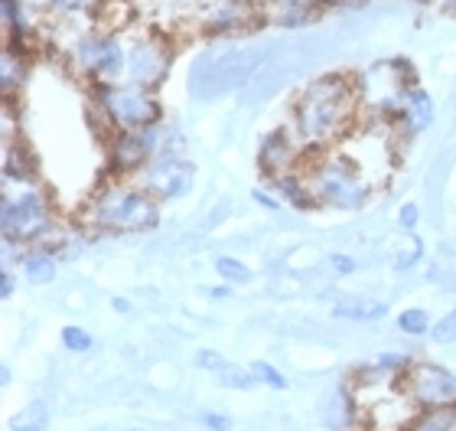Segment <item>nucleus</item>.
Returning <instances> with one entry per match:
<instances>
[{"label": "nucleus", "instance_id": "nucleus-1", "mask_svg": "<svg viewBox=\"0 0 456 431\" xmlns=\"http://www.w3.org/2000/svg\"><path fill=\"white\" fill-rule=\"evenodd\" d=\"M355 112H359V88L339 72L320 76L297 92L290 128L306 151H326L349 135Z\"/></svg>", "mask_w": 456, "mask_h": 431}, {"label": "nucleus", "instance_id": "nucleus-2", "mask_svg": "<svg viewBox=\"0 0 456 431\" xmlns=\"http://www.w3.org/2000/svg\"><path fill=\"white\" fill-rule=\"evenodd\" d=\"M88 229L95 232H147L160 222V200L151 196L141 183L127 186V183H108L88 200V206L82 210Z\"/></svg>", "mask_w": 456, "mask_h": 431}, {"label": "nucleus", "instance_id": "nucleus-3", "mask_svg": "<svg viewBox=\"0 0 456 431\" xmlns=\"http://www.w3.org/2000/svg\"><path fill=\"white\" fill-rule=\"evenodd\" d=\"M306 180L314 186L316 200L339 212H355L371 200V183L359 173V163H352L342 153H323L316 161H306Z\"/></svg>", "mask_w": 456, "mask_h": 431}, {"label": "nucleus", "instance_id": "nucleus-4", "mask_svg": "<svg viewBox=\"0 0 456 431\" xmlns=\"http://www.w3.org/2000/svg\"><path fill=\"white\" fill-rule=\"evenodd\" d=\"M56 226L49 200L43 190H20V196H10L4 190V203H0V229H4V242L7 245H43L49 229Z\"/></svg>", "mask_w": 456, "mask_h": 431}, {"label": "nucleus", "instance_id": "nucleus-5", "mask_svg": "<svg viewBox=\"0 0 456 431\" xmlns=\"http://www.w3.org/2000/svg\"><path fill=\"white\" fill-rule=\"evenodd\" d=\"M95 105L114 131H141L160 121V102L153 88L131 86V82H108L95 86Z\"/></svg>", "mask_w": 456, "mask_h": 431}, {"label": "nucleus", "instance_id": "nucleus-6", "mask_svg": "<svg viewBox=\"0 0 456 431\" xmlns=\"http://www.w3.org/2000/svg\"><path fill=\"white\" fill-rule=\"evenodd\" d=\"M69 59L78 69V76H86L95 86H108V82H121L124 76V59H127V46L114 33H86L69 46Z\"/></svg>", "mask_w": 456, "mask_h": 431}, {"label": "nucleus", "instance_id": "nucleus-7", "mask_svg": "<svg viewBox=\"0 0 456 431\" xmlns=\"http://www.w3.org/2000/svg\"><path fill=\"white\" fill-rule=\"evenodd\" d=\"M401 393L424 412L456 409V373L440 363H411L401 376Z\"/></svg>", "mask_w": 456, "mask_h": 431}, {"label": "nucleus", "instance_id": "nucleus-8", "mask_svg": "<svg viewBox=\"0 0 456 431\" xmlns=\"http://www.w3.org/2000/svg\"><path fill=\"white\" fill-rule=\"evenodd\" d=\"M170 66H173L170 39L160 37V33H151V37H141L137 43L127 46L121 82H131V86H141V88H157L163 79L170 76Z\"/></svg>", "mask_w": 456, "mask_h": 431}, {"label": "nucleus", "instance_id": "nucleus-9", "mask_svg": "<svg viewBox=\"0 0 456 431\" xmlns=\"http://www.w3.org/2000/svg\"><path fill=\"white\" fill-rule=\"evenodd\" d=\"M163 125H147L141 131H114L108 137V161L118 173H141L163 151Z\"/></svg>", "mask_w": 456, "mask_h": 431}, {"label": "nucleus", "instance_id": "nucleus-10", "mask_svg": "<svg viewBox=\"0 0 456 431\" xmlns=\"http://www.w3.org/2000/svg\"><path fill=\"white\" fill-rule=\"evenodd\" d=\"M267 46H235L216 56V66H212V86L209 95H225V92H235V88L255 82V76L267 66Z\"/></svg>", "mask_w": 456, "mask_h": 431}, {"label": "nucleus", "instance_id": "nucleus-11", "mask_svg": "<svg viewBox=\"0 0 456 431\" xmlns=\"http://www.w3.org/2000/svg\"><path fill=\"white\" fill-rule=\"evenodd\" d=\"M192 180H196V167L176 153H157L141 170V186L160 203L186 196L192 190Z\"/></svg>", "mask_w": 456, "mask_h": 431}, {"label": "nucleus", "instance_id": "nucleus-12", "mask_svg": "<svg viewBox=\"0 0 456 431\" xmlns=\"http://www.w3.org/2000/svg\"><path fill=\"white\" fill-rule=\"evenodd\" d=\"M304 141L297 137V131L290 128H277L261 141L257 147V170L265 173L267 180H277L281 173H290L300 167V153H304Z\"/></svg>", "mask_w": 456, "mask_h": 431}, {"label": "nucleus", "instance_id": "nucleus-13", "mask_svg": "<svg viewBox=\"0 0 456 431\" xmlns=\"http://www.w3.org/2000/svg\"><path fill=\"white\" fill-rule=\"evenodd\" d=\"M261 13L255 7H248L241 0H219L216 7L209 10V17L202 20V33L209 37H228V33H238V29H248L251 23H257Z\"/></svg>", "mask_w": 456, "mask_h": 431}, {"label": "nucleus", "instance_id": "nucleus-14", "mask_svg": "<svg viewBox=\"0 0 456 431\" xmlns=\"http://www.w3.org/2000/svg\"><path fill=\"white\" fill-rule=\"evenodd\" d=\"M395 121H401L404 135H424L434 125V102L420 86H411L401 92L398 108H395Z\"/></svg>", "mask_w": 456, "mask_h": 431}, {"label": "nucleus", "instance_id": "nucleus-15", "mask_svg": "<svg viewBox=\"0 0 456 431\" xmlns=\"http://www.w3.org/2000/svg\"><path fill=\"white\" fill-rule=\"evenodd\" d=\"M39 161L37 153L29 151V144L20 135L7 137L4 141V183H20V186H29L37 180Z\"/></svg>", "mask_w": 456, "mask_h": 431}, {"label": "nucleus", "instance_id": "nucleus-16", "mask_svg": "<svg viewBox=\"0 0 456 431\" xmlns=\"http://www.w3.org/2000/svg\"><path fill=\"white\" fill-rule=\"evenodd\" d=\"M196 363L206 369V373H212L216 379H219L222 385H228V389H255L257 379L251 369H241L238 363H232V360H225L222 353H216V350H200L196 353Z\"/></svg>", "mask_w": 456, "mask_h": 431}, {"label": "nucleus", "instance_id": "nucleus-17", "mask_svg": "<svg viewBox=\"0 0 456 431\" xmlns=\"http://www.w3.org/2000/svg\"><path fill=\"white\" fill-rule=\"evenodd\" d=\"M274 190L281 193V200H287L294 210L300 212H316L323 210V203L316 200L314 186H310V180H306V173H300V167L290 173H281L274 180Z\"/></svg>", "mask_w": 456, "mask_h": 431}, {"label": "nucleus", "instance_id": "nucleus-18", "mask_svg": "<svg viewBox=\"0 0 456 431\" xmlns=\"http://www.w3.org/2000/svg\"><path fill=\"white\" fill-rule=\"evenodd\" d=\"M27 56L20 53L13 43L4 46V56H0V92H4V102H13L17 92L27 82Z\"/></svg>", "mask_w": 456, "mask_h": 431}, {"label": "nucleus", "instance_id": "nucleus-19", "mask_svg": "<svg viewBox=\"0 0 456 431\" xmlns=\"http://www.w3.org/2000/svg\"><path fill=\"white\" fill-rule=\"evenodd\" d=\"M388 314L385 301H371V297H346L339 304H333L336 320H381Z\"/></svg>", "mask_w": 456, "mask_h": 431}, {"label": "nucleus", "instance_id": "nucleus-20", "mask_svg": "<svg viewBox=\"0 0 456 431\" xmlns=\"http://www.w3.org/2000/svg\"><path fill=\"white\" fill-rule=\"evenodd\" d=\"M23 275L29 285H49L56 278V255L49 249H37L23 255Z\"/></svg>", "mask_w": 456, "mask_h": 431}, {"label": "nucleus", "instance_id": "nucleus-21", "mask_svg": "<svg viewBox=\"0 0 456 431\" xmlns=\"http://www.w3.org/2000/svg\"><path fill=\"white\" fill-rule=\"evenodd\" d=\"M46 425H49V409L43 399H33L17 415H10V431H46Z\"/></svg>", "mask_w": 456, "mask_h": 431}, {"label": "nucleus", "instance_id": "nucleus-22", "mask_svg": "<svg viewBox=\"0 0 456 431\" xmlns=\"http://www.w3.org/2000/svg\"><path fill=\"white\" fill-rule=\"evenodd\" d=\"M0 17H4L7 39H23L29 33L27 4H23V0H0Z\"/></svg>", "mask_w": 456, "mask_h": 431}, {"label": "nucleus", "instance_id": "nucleus-23", "mask_svg": "<svg viewBox=\"0 0 456 431\" xmlns=\"http://www.w3.org/2000/svg\"><path fill=\"white\" fill-rule=\"evenodd\" d=\"M277 7V4H274ZM320 17V7H281L277 13H271V23L277 27H304V23H314Z\"/></svg>", "mask_w": 456, "mask_h": 431}, {"label": "nucleus", "instance_id": "nucleus-24", "mask_svg": "<svg viewBox=\"0 0 456 431\" xmlns=\"http://www.w3.org/2000/svg\"><path fill=\"white\" fill-rule=\"evenodd\" d=\"M398 327H401V334H408V336H424V334H430V327H434V320H430V314L424 311V307H408V311H401Z\"/></svg>", "mask_w": 456, "mask_h": 431}, {"label": "nucleus", "instance_id": "nucleus-25", "mask_svg": "<svg viewBox=\"0 0 456 431\" xmlns=\"http://www.w3.org/2000/svg\"><path fill=\"white\" fill-rule=\"evenodd\" d=\"M216 271H219V278L225 285H248L251 281V269H248L245 261L232 259V255H219L216 259Z\"/></svg>", "mask_w": 456, "mask_h": 431}, {"label": "nucleus", "instance_id": "nucleus-26", "mask_svg": "<svg viewBox=\"0 0 456 431\" xmlns=\"http://www.w3.org/2000/svg\"><path fill=\"white\" fill-rule=\"evenodd\" d=\"M456 409H444V412H424L418 415V422L411 431H453Z\"/></svg>", "mask_w": 456, "mask_h": 431}, {"label": "nucleus", "instance_id": "nucleus-27", "mask_svg": "<svg viewBox=\"0 0 456 431\" xmlns=\"http://www.w3.org/2000/svg\"><path fill=\"white\" fill-rule=\"evenodd\" d=\"M430 340L437 346H450L456 344V307L447 311L444 317H437V324L430 327Z\"/></svg>", "mask_w": 456, "mask_h": 431}, {"label": "nucleus", "instance_id": "nucleus-28", "mask_svg": "<svg viewBox=\"0 0 456 431\" xmlns=\"http://www.w3.org/2000/svg\"><path fill=\"white\" fill-rule=\"evenodd\" d=\"M248 369H251L257 383L267 385V389H287V376L281 373V369H274L271 363H265V360H255V363L248 366Z\"/></svg>", "mask_w": 456, "mask_h": 431}, {"label": "nucleus", "instance_id": "nucleus-29", "mask_svg": "<svg viewBox=\"0 0 456 431\" xmlns=\"http://www.w3.org/2000/svg\"><path fill=\"white\" fill-rule=\"evenodd\" d=\"M62 344H66L72 353H86V350L95 346V336L88 334V330H82V327H62Z\"/></svg>", "mask_w": 456, "mask_h": 431}, {"label": "nucleus", "instance_id": "nucleus-30", "mask_svg": "<svg viewBox=\"0 0 456 431\" xmlns=\"http://www.w3.org/2000/svg\"><path fill=\"white\" fill-rule=\"evenodd\" d=\"M420 255H424V242H420L418 236H411V242L404 245V252H398V259H395V269L398 271L414 269V265L420 261Z\"/></svg>", "mask_w": 456, "mask_h": 431}, {"label": "nucleus", "instance_id": "nucleus-31", "mask_svg": "<svg viewBox=\"0 0 456 431\" xmlns=\"http://www.w3.org/2000/svg\"><path fill=\"white\" fill-rule=\"evenodd\" d=\"M326 265H330V271H333V275H342V278H346V275H355V271H359V261L352 259V255H342V252L330 255V259H326Z\"/></svg>", "mask_w": 456, "mask_h": 431}, {"label": "nucleus", "instance_id": "nucleus-32", "mask_svg": "<svg viewBox=\"0 0 456 431\" xmlns=\"http://www.w3.org/2000/svg\"><path fill=\"white\" fill-rule=\"evenodd\" d=\"M49 4H53V10H59V13H82V10L98 7L102 0H49Z\"/></svg>", "mask_w": 456, "mask_h": 431}, {"label": "nucleus", "instance_id": "nucleus-33", "mask_svg": "<svg viewBox=\"0 0 456 431\" xmlns=\"http://www.w3.org/2000/svg\"><path fill=\"white\" fill-rule=\"evenodd\" d=\"M200 422L209 431H232V419H228V415H219V412H202Z\"/></svg>", "mask_w": 456, "mask_h": 431}, {"label": "nucleus", "instance_id": "nucleus-34", "mask_svg": "<svg viewBox=\"0 0 456 431\" xmlns=\"http://www.w3.org/2000/svg\"><path fill=\"white\" fill-rule=\"evenodd\" d=\"M420 220V210H418V203H404L398 212V222H401V229H414Z\"/></svg>", "mask_w": 456, "mask_h": 431}, {"label": "nucleus", "instance_id": "nucleus-35", "mask_svg": "<svg viewBox=\"0 0 456 431\" xmlns=\"http://www.w3.org/2000/svg\"><path fill=\"white\" fill-rule=\"evenodd\" d=\"M13 291H17L13 271H10V265H4V275H0V294H4V297H13Z\"/></svg>", "mask_w": 456, "mask_h": 431}, {"label": "nucleus", "instance_id": "nucleus-36", "mask_svg": "<svg viewBox=\"0 0 456 431\" xmlns=\"http://www.w3.org/2000/svg\"><path fill=\"white\" fill-rule=\"evenodd\" d=\"M277 7H326V0H271Z\"/></svg>", "mask_w": 456, "mask_h": 431}, {"label": "nucleus", "instance_id": "nucleus-37", "mask_svg": "<svg viewBox=\"0 0 456 431\" xmlns=\"http://www.w3.org/2000/svg\"><path fill=\"white\" fill-rule=\"evenodd\" d=\"M255 203H261V206H267V210H277V206H281V203L271 200V196H267V193H261V190H255Z\"/></svg>", "mask_w": 456, "mask_h": 431}, {"label": "nucleus", "instance_id": "nucleus-38", "mask_svg": "<svg viewBox=\"0 0 456 431\" xmlns=\"http://www.w3.org/2000/svg\"><path fill=\"white\" fill-rule=\"evenodd\" d=\"M209 297H232V285H219V287H206Z\"/></svg>", "mask_w": 456, "mask_h": 431}, {"label": "nucleus", "instance_id": "nucleus-39", "mask_svg": "<svg viewBox=\"0 0 456 431\" xmlns=\"http://www.w3.org/2000/svg\"><path fill=\"white\" fill-rule=\"evenodd\" d=\"M111 307H114V311H118V314H131V304H127L124 297H114Z\"/></svg>", "mask_w": 456, "mask_h": 431}, {"label": "nucleus", "instance_id": "nucleus-40", "mask_svg": "<svg viewBox=\"0 0 456 431\" xmlns=\"http://www.w3.org/2000/svg\"><path fill=\"white\" fill-rule=\"evenodd\" d=\"M411 4H420V7H430V4H440V0H411Z\"/></svg>", "mask_w": 456, "mask_h": 431}, {"label": "nucleus", "instance_id": "nucleus-41", "mask_svg": "<svg viewBox=\"0 0 456 431\" xmlns=\"http://www.w3.org/2000/svg\"><path fill=\"white\" fill-rule=\"evenodd\" d=\"M447 4H453V7H456V0H447Z\"/></svg>", "mask_w": 456, "mask_h": 431}]
</instances>
